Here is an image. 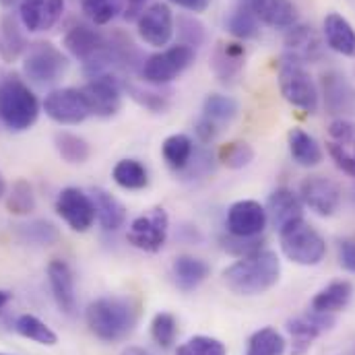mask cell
Wrapping results in <instances>:
<instances>
[{"instance_id":"6da1fadb","label":"cell","mask_w":355,"mask_h":355,"mask_svg":"<svg viewBox=\"0 0 355 355\" xmlns=\"http://www.w3.org/2000/svg\"><path fill=\"white\" fill-rule=\"evenodd\" d=\"M141 316V306L137 300L126 295H103L91 302L85 312L91 335L103 343H120L128 339Z\"/></svg>"},{"instance_id":"7a4b0ae2","label":"cell","mask_w":355,"mask_h":355,"mask_svg":"<svg viewBox=\"0 0 355 355\" xmlns=\"http://www.w3.org/2000/svg\"><path fill=\"white\" fill-rule=\"evenodd\" d=\"M281 261L272 250H259L250 257L238 259L234 265L223 270V285L244 297L263 295L279 283Z\"/></svg>"},{"instance_id":"3957f363","label":"cell","mask_w":355,"mask_h":355,"mask_svg":"<svg viewBox=\"0 0 355 355\" xmlns=\"http://www.w3.org/2000/svg\"><path fill=\"white\" fill-rule=\"evenodd\" d=\"M42 105L37 95L17 75L0 83V122L12 132L29 130L40 118Z\"/></svg>"},{"instance_id":"277c9868","label":"cell","mask_w":355,"mask_h":355,"mask_svg":"<svg viewBox=\"0 0 355 355\" xmlns=\"http://www.w3.org/2000/svg\"><path fill=\"white\" fill-rule=\"evenodd\" d=\"M279 244L283 254L300 266L320 265L327 257L324 238L304 217L279 230Z\"/></svg>"},{"instance_id":"5b68a950","label":"cell","mask_w":355,"mask_h":355,"mask_svg":"<svg viewBox=\"0 0 355 355\" xmlns=\"http://www.w3.org/2000/svg\"><path fill=\"white\" fill-rule=\"evenodd\" d=\"M279 89L289 105L308 114H314L318 110L316 83L312 81L306 67L287 54L279 62Z\"/></svg>"},{"instance_id":"8992f818","label":"cell","mask_w":355,"mask_h":355,"mask_svg":"<svg viewBox=\"0 0 355 355\" xmlns=\"http://www.w3.org/2000/svg\"><path fill=\"white\" fill-rule=\"evenodd\" d=\"M194 58H196L194 48L176 44L157 54L147 56L139 75L145 83H149L153 87H162V85L176 81L184 71H188L192 67Z\"/></svg>"},{"instance_id":"52a82bcc","label":"cell","mask_w":355,"mask_h":355,"mask_svg":"<svg viewBox=\"0 0 355 355\" xmlns=\"http://www.w3.org/2000/svg\"><path fill=\"white\" fill-rule=\"evenodd\" d=\"M69 71V58L50 42H37L27 48L23 58V73L37 85H52Z\"/></svg>"},{"instance_id":"ba28073f","label":"cell","mask_w":355,"mask_h":355,"mask_svg":"<svg viewBox=\"0 0 355 355\" xmlns=\"http://www.w3.org/2000/svg\"><path fill=\"white\" fill-rule=\"evenodd\" d=\"M170 234V215L164 207H153L149 213L137 217L126 234L130 246L143 252H159Z\"/></svg>"},{"instance_id":"9c48e42d","label":"cell","mask_w":355,"mask_h":355,"mask_svg":"<svg viewBox=\"0 0 355 355\" xmlns=\"http://www.w3.org/2000/svg\"><path fill=\"white\" fill-rule=\"evenodd\" d=\"M44 112L50 120L62 126H75L91 116L87 97L83 89H54L44 99Z\"/></svg>"},{"instance_id":"30bf717a","label":"cell","mask_w":355,"mask_h":355,"mask_svg":"<svg viewBox=\"0 0 355 355\" xmlns=\"http://www.w3.org/2000/svg\"><path fill=\"white\" fill-rule=\"evenodd\" d=\"M337 324L335 314H324L316 310H308L300 316L287 320V333L291 337V355H304L310 352L314 341L329 333Z\"/></svg>"},{"instance_id":"8fae6325","label":"cell","mask_w":355,"mask_h":355,"mask_svg":"<svg viewBox=\"0 0 355 355\" xmlns=\"http://www.w3.org/2000/svg\"><path fill=\"white\" fill-rule=\"evenodd\" d=\"M137 31L139 37L153 48L168 46L176 33V19L172 8L166 2L149 4L143 10V15L137 19Z\"/></svg>"},{"instance_id":"7c38bea8","label":"cell","mask_w":355,"mask_h":355,"mask_svg":"<svg viewBox=\"0 0 355 355\" xmlns=\"http://www.w3.org/2000/svg\"><path fill=\"white\" fill-rule=\"evenodd\" d=\"M81 89L87 97L91 116L112 118L120 112L124 89H122V79H118L116 75L93 77V79H89L87 85Z\"/></svg>"},{"instance_id":"4fadbf2b","label":"cell","mask_w":355,"mask_h":355,"mask_svg":"<svg viewBox=\"0 0 355 355\" xmlns=\"http://www.w3.org/2000/svg\"><path fill=\"white\" fill-rule=\"evenodd\" d=\"M56 213L62 217V221L73 230V232H87L95 223V205L91 194L83 192L81 188H64L58 198H56Z\"/></svg>"},{"instance_id":"5bb4252c","label":"cell","mask_w":355,"mask_h":355,"mask_svg":"<svg viewBox=\"0 0 355 355\" xmlns=\"http://www.w3.org/2000/svg\"><path fill=\"white\" fill-rule=\"evenodd\" d=\"M302 202L320 217H331L339 211L341 188L335 180L327 176H308L300 186Z\"/></svg>"},{"instance_id":"9a60e30c","label":"cell","mask_w":355,"mask_h":355,"mask_svg":"<svg viewBox=\"0 0 355 355\" xmlns=\"http://www.w3.org/2000/svg\"><path fill=\"white\" fill-rule=\"evenodd\" d=\"M266 223H268L266 209L257 200H238L227 209L225 230L232 236H240V238L263 236Z\"/></svg>"},{"instance_id":"2e32d148","label":"cell","mask_w":355,"mask_h":355,"mask_svg":"<svg viewBox=\"0 0 355 355\" xmlns=\"http://www.w3.org/2000/svg\"><path fill=\"white\" fill-rule=\"evenodd\" d=\"M64 12V0H19V21L31 33L50 31Z\"/></svg>"},{"instance_id":"e0dca14e","label":"cell","mask_w":355,"mask_h":355,"mask_svg":"<svg viewBox=\"0 0 355 355\" xmlns=\"http://www.w3.org/2000/svg\"><path fill=\"white\" fill-rule=\"evenodd\" d=\"M105 44H107V37L87 23L73 25L64 33V40H62V46L67 48V52L75 56L77 60H81L83 64L93 60L95 56H99L105 50Z\"/></svg>"},{"instance_id":"ac0fdd59","label":"cell","mask_w":355,"mask_h":355,"mask_svg":"<svg viewBox=\"0 0 355 355\" xmlns=\"http://www.w3.org/2000/svg\"><path fill=\"white\" fill-rule=\"evenodd\" d=\"M322 95L329 114L347 118L355 114V87L345 79V75L331 71L322 75Z\"/></svg>"},{"instance_id":"d6986e66","label":"cell","mask_w":355,"mask_h":355,"mask_svg":"<svg viewBox=\"0 0 355 355\" xmlns=\"http://www.w3.org/2000/svg\"><path fill=\"white\" fill-rule=\"evenodd\" d=\"M48 281L58 310L67 316L77 314V291H75V275L67 261H52L48 265Z\"/></svg>"},{"instance_id":"ffe728a7","label":"cell","mask_w":355,"mask_h":355,"mask_svg":"<svg viewBox=\"0 0 355 355\" xmlns=\"http://www.w3.org/2000/svg\"><path fill=\"white\" fill-rule=\"evenodd\" d=\"M285 54L300 60L302 64L306 62H316L322 58L324 46L322 40L318 37V33L314 31V27L310 25H293L287 29L285 35Z\"/></svg>"},{"instance_id":"44dd1931","label":"cell","mask_w":355,"mask_h":355,"mask_svg":"<svg viewBox=\"0 0 355 355\" xmlns=\"http://www.w3.org/2000/svg\"><path fill=\"white\" fill-rule=\"evenodd\" d=\"M265 209L266 217L275 225V230H281L287 223L297 221V219L304 217V202H302V198L293 190H289L285 186H281V188H277V190H272L268 194Z\"/></svg>"},{"instance_id":"7402d4cb","label":"cell","mask_w":355,"mask_h":355,"mask_svg":"<svg viewBox=\"0 0 355 355\" xmlns=\"http://www.w3.org/2000/svg\"><path fill=\"white\" fill-rule=\"evenodd\" d=\"M246 62V48L240 42H219L213 58L211 69L221 83H232L244 69Z\"/></svg>"},{"instance_id":"603a6c76","label":"cell","mask_w":355,"mask_h":355,"mask_svg":"<svg viewBox=\"0 0 355 355\" xmlns=\"http://www.w3.org/2000/svg\"><path fill=\"white\" fill-rule=\"evenodd\" d=\"M259 23L272 29H289L297 25V6L291 0H250Z\"/></svg>"},{"instance_id":"cb8c5ba5","label":"cell","mask_w":355,"mask_h":355,"mask_svg":"<svg viewBox=\"0 0 355 355\" xmlns=\"http://www.w3.org/2000/svg\"><path fill=\"white\" fill-rule=\"evenodd\" d=\"M322 33L331 50L341 56L355 58V29L343 15L329 12L322 21Z\"/></svg>"},{"instance_id":"d4e9b609","label":"cell","mask_w":355,"mask_h":355,"mask_svg":"<svg viewBox=\"0 0 355 355\" xmlns=\"http://www.w3.org/2000/svg\"><path fill=\"white\" fill-rule=\"evenodd\" d=\"M95 205V217L103 232H116L126 223V207L107 190L95 188L91 192Z\"/></svg>"},{"instance_id":"484cf974","label":"cell","mask_w":355,"mask_h":355,"mask_svg":"<svg viewBox=\"0 0 355 355\" xmlns=\"http://www.w3.org/2000/svg\"><path fill=\"white\" fill-rule=\"evenodd\" d=\"M354 297V285L347 279H339L322 287L310 304V310L324 312V314H337L349 306Z\"/></svg>"},{"instance_id":"4316f807","label":"cell","mask_w":355,"mask_h":355,"mask_svg":"<svg viewBox=\"0 0 355 355\" xmlns=\"http://www.w3.org/2000/svg\"><path fill=\"white\" fill-rule=\"evenodd\" d=\"M225 29L236 37V40H257L261 33V23L257 15L252 12L250 0H236L232 10L225 17Z\"/></svg>"},{"instance_id":"83f0119b","label":"cell","mask_w":355,"mask_h":355,"mask_svg":"<svg viewBox=\"0 0 355 355\" xmlns=\"http://www.w3.org/2000/svg\"><path fill=\"white\" fill-rule=\"evenodd\" d=\"M211 272V266L207 265L202 259H196V257H188V254H182L178 257L172 265V277H174V283H176L178 289L182 291H194L198 285H202L207 281Z\"/></svg>"},{"instance_id":"f1b7e54d","label":"cell","mask_w":355,"mask_h":355,"mask_svg":"<svg viewBox=\"0 0 355 355\" xmlns=\"http://www.w3.org/2000/svg\"><path fill=\"white\" fill-rule=\"evenodd\" d=\"M291 159L302 168H316L322 162V149L304 128H291L287 135Z\"/></svg>"},{"instance_id":"f546056e","label":"cell","mask_w":355,"mask_h":355,"mask_svg":"<svg viewBox=\"0 0 355 355\" xmlns=\"http://www.w3.org/2000/svg\"><path fill=\"white\" fill-rule=\"evenodd\" d=\"M15 236L29 246H54L60 240L58 227L48 219H31L27 223L15 225Z\"/></svg>"},{"instance_id":"4dcf8cb0","label":"cell","mask_w":355,"mask_h":355,"mask_svg":"<svg viewBox=\"0 0 355 355\" xmlns=\"http://www.w3.org/2000/svg\"><path fill=\"white\" fill-rule=\"evenodd\" d=\"M27 40L21 31V21L12 15H4L0 21V56L6 62L17 60L23 52H27Z\"/></svg>"},{"instance_id":"1f68e13d","label":"cell","mask_w":355,"mask_h":355,"mask_svg":"<svg viewBox=\"0 0 355 355\" xmlns=\"http://www.w3.org/2000/svg\"><path fill=\"white\" fill-rule=\"evenodd\" d=\"M238 112H240V107L234 97L223 95V93H211V95H207V99L202 103L200 116L221 130L223 126H227L236 120Z\"/></svg>"},{"instance_id":"d6a6232c","label":"cell","mask_w":355,"mask_h":355,"mask_svg":"<svg viewBox=\"0 0 355 355\" xmlns=\"http://www.w3.org/2000/svg\"><path fill=\"white\" fill-rule=\"evenodd\" d=\"M54 147H56L58 155L62 157V162H67L71 166L85 164L89 159V155H91V147H89L87 141L83 137H79L75 132H67V130L56 132Z\"/></svg>"},{"instance_id":"836d02e7","label":"cell","mask_w":355,"mask_h":355,"mask_svg":"<svg viewBox=\"0 0 355 355\" xmlns=\"http://www.w3.org/2000/svg\"><path fill=\"white\" fill-rule=\"evenodd\" d=\"M15 331L23 337L29 339L37 345H46V347H54L58 343V335L37 316L33 314H21L15 320Z\"/></svg>"},{"instance_id":"e575fe53","label":"cell","mask_w":355,"mask_h":355,"mask_svg":"<svg viewBox=\"0 0 355 355\" xmlns=\"http://www.w3.org/2000/svg\"><path fill=\"white\" fill-rule=\"evenodd\" d=\"M112 178L124 190H143L149 184V172L139 159H120L112 170Z\"/></svg>"},{"instance_id":"d590c367","label":"cell","mask_w":355,"mask_h":355,"mask_svg":"<svg viewBox=\"0 0 355 355\" xmlns=\"http://www.w3.org/2000/svg\"><path fill=\"white\" fill-rule=\"evenodd\" d=\"M192 153H194V141L188 135H172L162 145V155H164L166 164L176 174L186 168V164L190 162Z\"/></svg>"},{"instance_id":"8d00e7d4","label":"cell","mask_w":355,"mask_h":355,"mask_svg":"<svg viewBox=\"0 0 355 355\" xmlns=\"http://www.w3.org/2000/svg\"><path fill=\"white\" fill-rule=\"evenodd\" d=\"M6 209H8V213L19 215V217L29 215V213L35 211L33 186H31L27 180L19 178V180H15L12 186L6 190Z\"/></svg>"},{"instance_id":"74e56055","label":"cell","mask_w":355,"mask_h":355,"mask_svg":"<svg viewBox=\"0 0 355 355\" xmlns=\"http://www.w3.org/2000/svg\"><path fill=\"white\" fill-rule=\"evenodd\" d=\"M285 354V339L279 331L265 327L257 331L248 339L246 355H283Z\"/></svg>"},{"instance_id":"f35d334b","label":"cell","mask_w":355,"mask_h":355,"mask_svg":"<svg viewBox=\"0 0 355 355\" xmlns=\"http://www.w3.org/2000/svg\"><path fill=\"white\" fill-rule=\"evenodd\" d=\"M122 89H124V93H128L130 99H135L141 107H145L153 114H164L170 107V97L164 93H157L153 89L139 87L126 79H122Z\"/></svg>"},{"instance_id":"ab89813d","label":"cell","mask_w":355,"mask_h":355,"mask_svg":"<svg viewBox=\"0 0 355 355\" xmlns=\"http://www.w3.org/2000/svg\"><path fill=\"white\" fill-rule=\"evenodd\" d=\"M217 159L230 170H242V168L252 164L254 149L244 141H234V143H227L219 149Z\"/></svg>"},{"instance_id":"60d3db41","label":"cell","mask_w":355,"mask_h":355,"mask_svg":"<svg viewBox=\"0 0 355 355\" xmlns=\"http://www.w3.org/2000/svg\"><path fill=\"white\" fill-rule=\"evenodd\" d=\"M124 10V0H83V12L93 25H107Z\"/></svg>"},{"instance_id":"b9f144b4","label":"cell","mask_w":355,"mask_h":355,"mask_svg":"<svg viewBox=\"0 0 355 355\" xmlns=\"http://www.w3.org/2000/svg\"><path fill=\"white\" fill-rule=\"evenodd\" d=\"M178 335V322L176 316L170 314V312H157L151 320V337L153 341L164 347V349H170L174 345Z\"/></svg>"},{"instance_id":"7bdbcfd3","label":"cell","mask_w":355,"mask_h":355,"mask_svg":"<svg viewBox=\"0 0 355 355\" xmlns=\"http://www.w3.org/2000/svg\"><path fill=\"white\" fill-rule=\"evenodd\" d=\"M327 149L335 166L343 174L355 178V137L347 141H329Z\"/></svg>"},{"instance_id":"ee69618b","label":"cell","mask_w":355,"mask_h":355,"mask_svg":"<svg viewBox=\"0 0 355 355\" xmlns=\"http://www.w3.org/2000/svg\"><path fill=\"white\" fill-rule=\"evenodd\" d=\"M176 355H227V347L223 341L207 335L190 337L186 343L178 347Z\"/></svg>"},{"instance_id":"f6af8a7d","label":"cell","mask_w":355,"mask_h":355,"mask_svg":"<svg viewBox=\"0 0 355 355\" xmlns=\"http://www.w3.org/2000/svg\"><path fill=\"white\" fill-rule=\"evenodd\" d=\"M221 248L227 254H232V257L244 259V257H250V254L263 250L265 248V238L263 236H257V238H240V236L225 234L221 238Z\"/></svg>"},{"instance_id":"bcb514c9","label":"cell","mask_w":355,"mask_h":355,"mask_svg":"<svg viewBox=\"0 0 355 355\" xmlns=\"http://www.w3.org/2000/svg\"><path fill=\"white\" fill-rule=\"evenodd\" d=\"M178 37H180V44L184 46H190V48H198L205 44V25L196 19V17H190V15H180L178 17Z\"/></svg>"},{"instance_id":"7dc6e473","label":"cell","mask_w":355,"mask_h":355,"mask_svg":"<svg viewBox=\"0 0 355 355\" xmlns=\"http://www.w3.org/2000/svg\"><path fill=\"white\" fill-rule=\"evenodd\" d=\"M215 168V159L213 155L207 151V149H196L194 147V153L190 157V162L186 164V168L182 172H178L184 180H198V178H205L207 174H211Z\"/></svg>"},{"instance_id":"c3c4849f","label":"cell","mask_w":355,"mask_h":355,"mask_svg":"<svg viewBox=\"0 0 355 355\" xmlns=\"http://www.w3.org/2000/svg\"><path fill=\"white\" fill-rule=\"evenodd\" d=\"M337 252H339V263L343 268H347L349 272H355V240H341L339 246H337Z\"/></svg>"},{"instance_id":"681fc988","label":"cell","mask_w":355,"mask_h":355,"mask_svg":"<svg viewBox=\"0 0 355 355\" xmlns=\"http://www.w3.org/2000/svg\"><path fill=\"white\" fill-rule=\"evenodd\" d=\"M219 132H221V130H219L215 124H211L209 120H205L202 116H198V120L194 122V135H196V139H198L200 143H211V141H215Z\"/></svg>"},{"instance_id":"f907efd6","label":"cell","mask_w":355,"mask_h":355,"mask_svg":"<svg viewBox=\"0 0 355 355\" xmlns=\"http://www.w3.org/2000/svg\"><path fill=\"white\" fill-rule=\"evenodd\" d=\"M147 8V0H124V19L126 21H137L141 15H143V10Z\"/></svg>"},{"instance_id":"816d5d0a","label":"cell","mask_w":355,"mask_h":355,"mask_svg":"<svg viewBox=\"0 0 355 355\" xmlns=\"http://www.w3.org/2000/svg\"><path fill=\"white\" fill-rule=\"evenodd\" d=\"M170 2H174L180 8H184L188 12H194V15L205 12L209 8V4H211V0H170Z\"/></svg>"},{"instance_id":"f5cc1de1","label":"cell","mask_w":355,"mask_h":355,"mask_svg":"<svg viewBox=\"0 0 355 355\" xmlns=\"http://www.w3.org/2000/svg\"><path fill=\"white\" fill-rule=\"evenodd\" d=\"M12 300V293L10 291H6V289H0V310H4L6 308V304Z\"/></svg>"},{"instance_id":"db71d44e","label":"cell","mask_w":355,"mask_h":355,"mask_svg":"<svg viewBox=\"0 0 355 355\" xmlns=\"http://www.w3.org/2000/svg\"><path fill=\"white\" fill-rule=\"evenodd\" d=\"M122 355H151L147 349H143V347H126Z\"/></svg>"},{"instance_id":"11a10c76","label":"cell","mask_w":355,"mask_h":355,"mask_svg":"<svg viewBox=\"0 0 355 355\" xmlns=\"http://www.w3.org/2000/svg\"><path fill=\"white\" fill-rule=\"evenodd\" d=\"M6 190H8V188H6V182H4V176L0 174V198H2V196H6Z\"/></svg>"},{"instance_id":"9f6ffc18","label":"cell","mask_w":355,"mask_h":355,"mask_svg":"<svg viewBox=\"0 0 355 355\" xmlns=\"http://www.w3.org/2000/svg\"><path fill=\"white\" fill-rule=\"evenodd\" d=\"M0 2H2L4 6H10V4H12V2H17V0H0Z\"/></svg>"},{"instance_id":"6f0895ef","label":"cell","mask_w":355,"mask_h":355,"mask_svg":"<svg viewBox=\"0 0 355 355\" xmlns=\"http://www.w3.org/2000/svg\"><path fill=\"white\" fill-rule=\"evenodd\" d=\"M352 200L355 202V182H354V188H352Z\"/></svg>"},{"instance_id":"680465c9","label":"cell","mask_w":355,"mask_h":355,"mask_svg":"<svg viewBox=\"0 0 355 355\" xmlns=\"http://www.w3.org/2000/svg\"><path fill=\"white\" fill-rule=\"evenodd\" d=\"M0 355H6V354H0Z\"/></svg>"}]
</instances>
